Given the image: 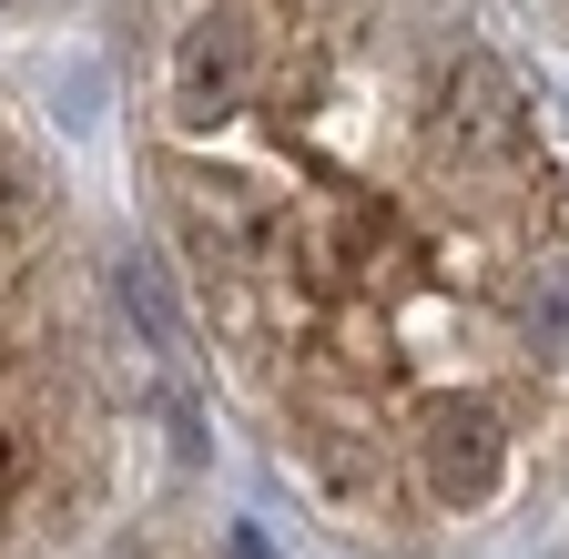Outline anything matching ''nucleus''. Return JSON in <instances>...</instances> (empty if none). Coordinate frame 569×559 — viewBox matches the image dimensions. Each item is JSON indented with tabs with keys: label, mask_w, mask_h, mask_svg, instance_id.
<instances>
[{
	"label": "nucleus",
	"mask_w": 569,
	"mask_h": 559,
	"mask_svg": "<svg viewBox=\"0 0 569 559\" xmlns=\"http://www.w3.org/2000/svg\"><path fill=\"white\" fill-rule=\"evenodd\" d=\"M132 153L213 377L367 549H448L569 387V163L468 0H153Z\"/></svg>",
	"instance_id": "1"
},
{
	"label": "nucleus",
	"mask_w": 569,
	"mask_h": 559,
	"mask_svg": "<svg viewBox=\"0 0 569 559\" xmlns=\"http://www.w3.org/2000/svg\"><path fill=\"white\" fill-rule=\"evenodd\" d=\"M132 357L61 163L0 112V559H82L122 499Z\"/></svg>",
	"instance_id": "2"
}]
</instances>
